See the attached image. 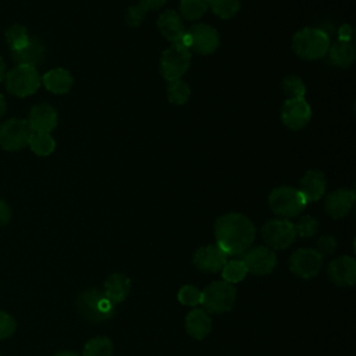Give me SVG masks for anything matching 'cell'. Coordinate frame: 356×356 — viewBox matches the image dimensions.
Instances as JSON below:
<instances>
[{
	"mask_svg": "<svg viewBox=\"0 0 356 356\" xmlns=\"http://www.w3.org/2000/svg\"><path fill=\"white\" fill-rule=\"evenodd\" d=\"M216 245L227 256L243 254L253 243L256 228L253 222L241 213H227L214 222Z\"/></svg>",
	"mask_w": 356,
	"mask_h": 356,
	"instance_id": "6da1fadb",
	"label": "cell"
},
{
	"mask_svg": "<svg viewBox=\"0 0 356 356\" xmlns=\"http://www.w3.org/2000/svg\"><path fill=\"white\" fill-rule=\"evenodd\" d=\"M115 306L99 288L85 289L76 298L78 313L90 323L110 320L115 313Z\"/></svg>",
	"mask_w": 356,
	"mask_h": 356,
	"instance_id": "7a4b0ae2",
	"label": "cell"
},
{
	"mask_svg": "<svg viewBox=\"0 0 356 356\" xmlns=\"http://www.w3.org/2000/svg\"><path fill=\"white\" fill-rule=\"evenodd\" d=\"M330 36L320 28H302L292 36V50L303 60L323 58L330 49Z\"/></svg>",
	"mask_w": 356,
	"mask_h": 356,
	"instance_id": "3957f363",
	"label": "cell"
},
{
	"mask_svg": "<svg viewBox=\"0 0 356 356\" xmlns=\"http://www.w3.org/2000/svg\"><path fill=\"white\" fill-rule=\"evenodd\" d=\"M307 202L299 189L293 186H277L268 195L271 211L281 218L298 217L306 207Z\"/></svg>",
	"mask_w": 356,
	"mask_h": 356,
	"instance_id": "277c9868",
	"label": "cell"
},
{
	"mask_svg": "<svg viewBox=\"0 0 356 356\" xmlns=\"http://www.w3.org/2000/svg\"><path fill=\"white\" fill-rule=\"evenodd\" d=\"M235 300L236 291L232 284L225 281H214L202 291L200 305L209 314H220L229 312Z\"/></svg>",
	"mask_w": 356,
	"mask_h": 356,
	"instance_id": "5b68a950",
	"label": "cell"
},
{
	"mask_svg": "<svg viewBox=\"0 0 356 356\" xmlns=\"http://www.w3.org/2000/svg\"><path fill=\"white\" fill-rule=\"evenodd\" d=\"M4 79L7 90L17 97L33 95L42 83L36 67L22 64H17V67L6 74Z\"/></svg>",
	"mask_w": 356,
	"mask_h": 356,
	"instance_id": "8992f818",
	"label": "cell"
},
{
	"mask_svg": "<svg viewBox=\"0 0 356 356\" xmlns=\"http://www.w3.org/2000/svg\"><path fill=\"white\" fill-rule=\"evenodd\" d=\"M189 65L191 51L178 43H171V46L161 54L160 74L168 82L181 79V76L188 71Z\"/></svg>",
	"mask_w": 356,
	"mask_h": 356,
	"instance_id": "52a82bcc",
	"label": "cell"
},
{
	"mask_svg": "<svg viewBox=\"0 0 356 356\" xmlns=\"http://www.w3.org/2000/svg\"><path fill=\"white\" fill-rule=\"evenodd\" d=\"M261 238L266 242L267 248L273 250L286 249L296 239L293 222H291L286 218L268 220L261 227Z\"/></svg>",
	"mask_w": 356,
	"mask_h": 356,
	"instance_id": "ba28073f",
	"label": "cell"
},
{
	"mask_svg": "<svg viewBox=\"0 0 356 356\" xmlns=\"http://www.w3.org/2000/svg\"><path fill=\"white\" fill-rule=\"evenodd\" d=\"M32 129L26 120L10 118L0 127V146L8 152H17L28 146Z\"/></svg>",
	"mask_w": 356,
	"mask_h": 356,
	"instance_id": "9c48e42d",
	"label": "cell"
},
{
	"mask_svg": "<svg viewBox=\"0 0 356 356\" xmlns=\"http://www.w3.org/2000/svg\"><path fill=\"white\" fill-rule=\"evenodd\" d=\"M323 267V256L312 248H300L289 257V270L299 278L310 280L316 277Z\"/></svg>",
	"mask_w": 356,
	"mask_h": 356,
	"instance_id": "30bf717a",
	"label": "cell"
},
{
	"mask_svg": "<svg viewBox=\"0 0 356 356\" xmlns=\"http://www.w3.org/2000/svg\"><path fill=\"white\" fill-rule=\"evenodd\" d=\"M186 35H188L189 49L197 54H202V56L211 54L220 46L218 32L207 24L192 25L186 31Z\"/></svg>",
	"mask_w": 356,
	"mask_h": 356,
	"instance_id": "8fae6325",
	"label": "cell"
},
{
	"mask_svg": "<svg viewBox=\"0 0 356 356\" xmlns=\"http://www.w3.org/2000/svg\"><path fill=\"white\" fill-rule=\"evenodd\" d=\"M312 118V108L305 97L286 99L281 106V120L291 131L305 128Z\"/></svg>",
	"mask_w": 356,
	"mask_h": 356,
	"instance_id": "7c38bea8",
	"label": "cell"
},
{
	"mask_svg": "<svg viewBox=\"0 0 356 356\" xmlns=\"http://www.w3.org/2000/svg\"><path fill=\"white\" fill-rule=\"evenodd\" d=\"M242 261L248 273L253 275H267L275 268L277 256L275 252L267 246H254L243 253Z\"/></svg>",
	"mask_w": 356,
	"mask_h": 356,
	"instance_id": "4fadbf2b",
	"label": "cell"
},
{
	"mask_svg": "<svg viewBox=\"0 0 356 356\" xmlns=\"http://www.w3.org/2000/svg\"><path fill=\"white\" fill-rule=\"evenodd\" d=\"M227 260H228V256L217 245L200 246L199 249H196L192 259L195 267L204 273L221 271Z\"/></svg>",
	"mask_w": 356,
	"mask_h": 356,
	"instance_id": "5bb4252c",
	"label": "cell"
},
{
	"mask_svg": "<svg viewBox=\"0 0 356 356\" xmlns=\"http://www.w3.org/2000/svg\"><path fill=\"white\" fill-rule=\"evenodd\" d=\"M328 278L338 286H350L356 281V261L352 256H339L328 264Z\"/></svg>",
	"mask_w": 356,
	"mask_h": 356,
	"instance_id": "9a60e30c",
	"label": "cell"
},
{
	"mask_svg": "<svg viewBox=\"0 0 356 356\" xmlns=\"http://www.w3.org/2000/svg\"><path fill=\"white\" fill-rule=\"evenodd\" d=\"M355 202V192L349 188H339L325 196L324 209L332 218H343L350 211Z\"/></svg>",
	"mask_w": 356,
	"mask_h": 356,
	"instance_id": "2e32d148",
	"label": "cell"
},
{
	"mask_svg": "<svg viewBox=\"0 0 356 356\" xmlns=\"http://www.w3.org/2000/svg\"><path fill=\"white\" fill-rule=\"evenodd\" d=\"M299 184V191L307 203L320 200L327 189V178L318 170H310L305 172Z\"/></svg>",
	"mask_w": 356,
	"mask_h": 356,
	"instance_id": "e0dca14e",
	"label": "cell"
},
{
	"mask_svg": "<svg viewBox=\"0 0 356 356\" xmlns=\"http://www.w3.org/2000/svg\"><path fill=\"white\" fill-rule=\"evenodd\" d=\"M58 121L57 111L53 106L47 103H40L32 107L28 118V124L32 131L50 132L56 128Z\"/></svg>",
	"mask_w": 356,
	"mask_h": 356,
	"instance_id": "ac0fdd59",
	"label": "cell"
},
{
	"mask_svg": "<svg viewBox=\"0 0 356 356\" xmlns=\"http://www.w3.org/2000/svg\"><path fill=\"white\" fill-rule=\"evenodd\" d=\"M157 28L161 35L171 43H178L186 32L182 18L175 10H167L160 14L157 18Z\"/></svg>",
	"mask_w": 356,
	"mask_h": 356,
	"instance_id": "d6986e66",
	"label": "cell"
},
{
	"mask_svg": "<svg viewBox=\"0 0 356 356\" xmlns=\"http://www.w3.org/2000/svg\"><path fill=\"white\" fill-rule=\"evenodd\" d=\"M185 330L195 339H204L211 331V318L204 309H193L185 317Z\"/></svg>",
	"mask_w": 356,
	"mask_h": 356,
	"instance_id": "ffe728a7",
	"label": "cell"
},
{
	"mask_svg": "<svg viewBox=\"0 0 356 356\" xmlns=\"http://www.w3.org/2000/svg\"><path fill=\"white\" fill-rule=\"evenodd\" d=\"M103 292L114 305H118L129 295L131 280L122 273H113L106 278Z\"/></svg>",
	"mask_w": 356,
	"mask_h": 356,
	"instance_id": "44dd1931",
	"label": "cell"
},
{
	"mask_svg": "<svg viewBox=\"0 0 356 356\" xmlns=\"http://www.w3.org/2000/svg\"><path fill=\"white\" fill-rule=\"evenodd\" d=\"M40 82L49 92L54 95H64L71 90L74 78L65 68H53L40 78Z\"/></svg>",
	"mask_w": 356,
	"mask_h": 356,
	"instance_id": "7402d4cb",
	"label": "cell"
},
{
	"mask_svg": "<svg viewBox=\"0 0 356 356\" xmlns=\"http://www.w3.org/2000/svg\"><path fill=\"white\" fill-rule=\"evenodd\" d=\"M327 54L328 61L339 68H348L355 61V47L352 42L337 40L334 44H330Z\"/></svg>",
	"mask_w": 356,
	"mask_h": 356,
	"instance_id": "603a6c76",
	"label": "cell"
},
{
	"mask_svg": "<svg viewBox=\"0 0 356 356\" xmlns=\"http://www.w3.org/2000/svg\"><path fill=\"white\" fill-rule=\"evenodd\" d=\"M13 57L18 64L36 67L44 57V46L38 39L31 38L29 43L22 50L13 53Z\"/></svg>",
	"mask_w": 356,
	"mask_h": 356,
	"instance_id": "cb8c5ba5",
	"label": "cell"
},
{
	"mask_svg": "<svg viewBox=\"0 0 356 356\" xmlns=\"http://www.w3.org/2000/svg\"><path fill=\"white\" fill-rule=\"evenodd\" d=\"M28 146L31 150L38 156H49L54 152L56 142L50 132H40V131H32Z\"/></svg>",
	"mask_w": 356,
	"mask_h": 356,
	"instance_id": "d4e9b609",
	"label": "cell"
},
{
	"mask_svg": "<svg viewBox=\"0 0 356 356\" xmlns=\"http://www.w3.org/2000/svg\"><path fill=\"white\" fill-rule=\"evenodd\" d=\"M113 342L107 337H95L89 339L82 350V356H111Z\"/></svg>",
	"mask_w": 356,
	"mask_h": 356,
	"instance_id": "484cf974",
	"label": "cell"
},
{
	"mask_svg": "<svg viewBox=\"0 0 356 356\" xmlns=\"http://www.w3.org/2000/svg\"><path fill=\"white\" fill-rule=\"evenodd\" d=\"M167 97H168L170 103H172L175 106H182L191 97V88L182 79L170 81L168 86H167Z\"/></svg>",
	"mask_w": 356,
	"mask_h": 356,
	"instance_id": "4316f807",
	"label": "cell"
},
{
	"mask_svg": "<svg viewBox=\"0 0 356 356\" xmlns=\"http://www.w3.org/2000/svg\"><path fill=\"white\" fill-rule=\"evenodd\" d=\"M246 274H248V270H246L242 259L227 260V263L221 268L222 281L229 282V284L241 282L246 277Z\"/></svg>",
	"mask_w": 356,
	"mask_h": 356,
	"instance_id": "83f0119b",
	"label": "cell"
},
{
	"mask_svg": "<svg viewBox=\"0 0 356 356\" xmlns=\"http://www.w3.org/2000/svg\"><path fill=\"white\" fill-rule=\"evenodd\" d=\"M6 39H7V43H8L13 53H17V51L22 50L31 40L26 28L22 26V25H18V24L13 25L7 29Z\"/></svg>",
	"mask_w": 356,
	"mask_h": 356,
	"instance_id": "f1b7e54d",
	"label": "cell"
},
{
	"mask_svg": "<svg viewBox=\"0 0 356 356\" xmlns=\"http://www.w3.org/2000/svg\"><path fill=\"white\" fill-rule=\"evenodd\" d=\"M209 8V0H179V15L195 21L199 19Z\"/></svg>",
	"mask_w": 356,
	"mask_h": 356,
	"instance_id": "f546056e",
	"label": "cell"
},
{
	"mask_svg": "<svg viewBox=\"0 0 356 356\" xmlns=\"http://www.w3.org/2000/svg\"><path fill=\"white\" fill-rule=\"evenodd\" d=\"M209 7L217 17L228 19L235 17L239 11L241 0H209Z\"/></svg>",
	"mask_w": 356,
	"mask_h": 356,
	"instance_id": "4dcf8cb0",
	"label": "cell"
},
{
	"mask_svg": "<svg viewBox=\"0 0 356 356\" xmlns=\"http://www.w3.org/2000/svg\"><path fill=\"white\" fill-rule=\"evenodd\" d=\"M296 236L312 238L318 231V221L312 216H302L296 224H293Z\"/></svg>",
	"mask_w": 356,
	"mask_h": 356,
	"instance_id": "1f68e13d",
	"label": "cell"
},
{
	"mask_svg": "<svg viewBox=\"0 0 356 356\" xmlns=\"http://www.w3.org/2000/svg\"><path fill=\"white\" fill-rule=\"evenodd\" d=\"M282 90L288 96V99L292 97H305L306 86L303 81L296 75H289L282 81Z\"/></svg>",
	"mask_w": 356,
	"mask_h": 356,
	"instance_id": "d6a6232c",
	"label": "cell"
},
{
	"mask_svg": "<svg viewBox=\"0 0 356 356\" xmlns=\"http://www.w3.org/2000/svg\"><path fill=\"white\" fill-rule=\"evenodd\" d=\"M177 298L185 306H197L202 302V291L195 285H184L178 291Z\"/></svg>",
	"mask_w": 356,
	"mask_h": 356,
	"instance_id": "836d02e7",
	"label": "cell"
},
{
	"mask_svg": "<svg viewBox=\"0 0 356 356\" xmlns=\"http://www.w3.org/2000/svg\"><path fill=\"white\" fill-rule=\"evenodd\" d=\"M146 13H147V10H146L143 6H140V4L131 6V7L127 10V13H125V22H127L129 26H132V28L139 26V25L142 24V21L145 19Z\"/></svg>",
	"mask_w": 356,
	"mask_h": 356,
	"instance_id": "e575fe53",
	"label": "cell"
},
{
	"mask_svg": "<svg viewBox=\"0 0 356 356\" xmlns=\"http://www.w3.org/2000/svg\"><path fill=\"white\" fill-rule=\"evenodd\" d=\"M316 250L323 256H331L337 250V239L331 235H321L316 242Z\"/></svg>",
	"mask_w": 356,
	"mask_h": 356,
	"instance_id": "d590c367",
	"label": "cell"
},
{
	"mask_svg": "<svg viewBox=\"0 0 356 356\" xmlns=\"http://www.w3.org/2000/svg\"><path fill=\"white\" fill-rule=\"evenodd\" d=\"M15 328H17L15 318L6 312H0V341L11 337Z\"/></svg>",
	"mask_w": 356,
	"mask_h": 356,
	"instance_id": "8d00e7d4",
	"label": "cell"
},
{
	"mask_svg": "<svg viewBox=\"0 0 356 356\" xmlns=\"http://www.w3.org/2000/svg\"><path fill=\"white\" fill-rule=\"evenodd\" d=\"M11 218V209L10 206L0 199V225H6Z\"/></svg>",
	"mask_w": 356,
	"mask_h": 356,
	"instance_id": "74e56055",
	"label": "cell"
},
{
	"mask_svg": "<svg viewBox=\"0 0 356 356\" xmlns=\"http://www.w3.org/2000/svg\"><path fill=\"white\" fill-rule=\"evenodd\" d=\"M165 1L167 0H139V4L143 6L147 11H153L163 7Z\"/></svg>",
	"mask_w": 356,
	"mask_h": 356,
	"instance_id": "f35d334b",
	"label": "cell"
},
{
	"mask_svg": "<svg viewBox=\"0 0 356 356\" xmlns=\"http://www.w3.org/2000/svg\"><path fill=\"white\" fill-rule=\"evenodd\" d=\"M352 28L350 25L345 24L342 25L339 29H338V40H345V42H350V38H352Z\"/></svg>",
	"mask_w": 356,
	"mask_h": 356,
	"instance_id": "ab89813d",
	"label": "cell"
},
{
	"mask_svg": "<svg viewBox=\"0 0 356 356\" xmlns=\"http://www.w3.org/2000/svg\"><path fill=\"white\" fill-rule=\"evenodd\" d=\"M4 76H6V64H4L3 58L0 57V82L4 79Z\"/></svg>",
	"mask_w": 356,
	"mask_h": 356,
	"instance_id": "60d3db41",
	"label": "cell"
},
{
	"mask_svg": "<svg viewBox=\"0 0 356 356\" xmlns=\"http://www.w3.org/2000/svg\"><path fill=\"white\" fill-rule=\"evenodd\" d=\"M6 113V100L3 97V95L0 93V117Z\"/></svg>",
	"mask_w": 356,
	"mask_h": 356,
	"instance_id": "b9f144b4",
	"label": "cell"
},
{
	"mask_svg": "<svg viewBox=\"0 0 356 356\" xmlns=\"http://www.w3.org/2000/svg\"><path fill=\"white\" fill-rule=\"evenodd\" d=\"M54 356H79V355H78V353H75V352L64 350V352H58V353H56Z\"/></svg>",
	"mask_w": 356,
	"mask_h": 356,
	"instance_id": "7bdbcfd3",
	"label": "cell"
}]
</instances>
